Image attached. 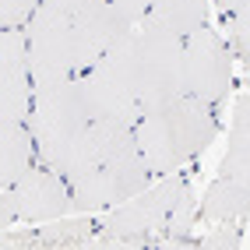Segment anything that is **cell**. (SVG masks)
<instances>
[{"label":"cell","mask_w":250,"mask_h":250,"mask_svg":"<svg viewBox=\"0 0 250 250\" xmlns=\"http://www.w3.org/2000/svg\"><path fill=\"white\" fill-rule=\"evenodd\" d=\"M219 130L222 124L215 106L190 95L148 103L134 116V138L152 176H166L187 162H197L219 138Z\"/></svg>","instance_id":"1"},{"label":"cell","mask_w":250,"mask_h":250,"mask_svg":"<svg viewBox=\"0 0 250 250\" xmlns=\"http://www.w3.org/2000/svg\"><path fill=\"white\" fill-rule=\"evenodd\" d=\"M134 46L138 28L113 42L85 74H78V95L92 124H134L141 109L134 81Z\"/></svg>","instance_id":"2"},{"label":"cell","mask_w":250,"mask_h":250,"mask_svg":"<svg viewBox=\"0 0 250 250\" xmlns=\"http://www.w3.org/2000/svg\"><path fill=\"white\" fill-rule=\"evenodd\" d=\"M21 28L28 42L32 78H78L95 63L71 14L39 4Z\"/></svg>","instance_id":"3"},{"label":"cell","mask_w":250,"mask_h":250,"mask_svg":"<svg viewBox=\"0 0 250 250\" xmlns=\"http://www.w3.org/2000/svg\"><path fill=\"white\" fill-rule=\"evenodd\" d=\"M190 190V180L187 173H166V180L159 183V187H148L134 197H127V201L113 205L103 211V219H99L95 226L106 229L109 236H120L127 240V250H141L148 247V236L152 232H162L166 219H169V211L176 208V201L183 194Z\"/></svg>","instance_id":"4"},{"label":"cell","mask_w":250,"mask_h":250,"mask_svg":"<svg viewBox=\"0 0 250 250\" xmlns=\"http://www.w3.org/2000/svg\"><path fill=\"white\" fill-rule=\"evenodd\" d=\"M236 88L232 46L215 28L201 25L183 39V95L219 106Z\"/></svg>","instance_id":"5"},{"label":"cell","mask_w":250,"mask_h":250,"mask_svg":"<svg viewBox=\"0 0 250 250\" xmlns=\"http://www.w3.org/2000/svg\"><path fill=\"white\" fill-rule=\"evenodd\" d=\"M134 81L141 106L183 95V39L155 28H138Z\"/></svg>","instance_id":"6"},{"label":"cell","mask_w":250,"mask_h":250,"mask_svg":"<svg viewBox=\"0 0 250 250\" xmlns=\"http://www.w3.org/2000/svg\"><path fill=\"white\" fill-rule=\"evenodd\" d=\"M7 201L18 215V222H49V219H60V215H71V190H67V180H63L57 169L36 162L11 183L4 190Z\"/></svg>","instance_id":"7"},{"label":"cell","mask_w":250,"mask_h":250,"mask_svg":"<svg viewBox=\"0 0 250 250\" xmlns=\"http://www.w3.org/2000/svg\"><path fill=\"white\" fill-rule=\"evenodd\" d=\"M95 127H99V166L109 173L124 201L141 194L152 183V169L145 166V155L138 148L134 124H95Z\"/></svg>","instance_id":"8"},{"label":"cell","mask_w":250,"mask_h":250,"mask_svg":"<svg viewBox=\"0 0 250 250\" xmlns=\"http://www.w3.org/2000/svg\"><path fill=\"white\" fill-rule=\"evenodd\" d=\"M85 106L78 95L74 78H36L32 81V106H28V130L32 138L53 134V130L85 124Z\"/></svg>","instance_id":"9"},{"label":"cell","mask_w":250,"mask_h":250,"mask_svg":"<svg viewBox=\"0 0 250 250\" xmlns=\"http://www.w3.org/2000/svg\"><path fill=\"white\" fill-rule=\"evenodd\" d=\"M32 81L25 28H0V120H28Z\"/></svg>","instance_id":"10"},{"label":"cell","mask_w":250,"mask_h":250,"mask_svg":"<svg viewBox=\"0 0 250 250\" xmlns=\"http://www.w3.org/2000/svg\"><path fill=\"white\" fill-rule=\"evenodd\" d=\"M36 162L57 169L60 176H74L99 162V127L92 120L53 130L36 138Z\"/></svg>","instance_id":"11"},{"label":"cell","mask_w":250,"mask_h":250,"mask_svg":"<svg viewBox=\"0 0 250 250\" xmlns=\"http://www.w3.org/2000/svg\"><path fill=\"white\" fill-rule=\"evenodd\" d=\"M71 18H74V25L81 32V42H85V49L92 53V60H99L113 42H120L127 32L138 28V25H130L109 0H92V4H85L81 11H74Z\"/></svg>","instance_id":"12"},{"label":"cell","mask_w":250,"mask_h":250,"mask_svg":"<svg viewBox=\"0 0 250 250\" xmlns=\"http://www.w3.org/2000/svg\"><path fill=\"white\" fill-rule=\"evenodd\" d=\"M63 180H67V190H71V211L74 215H95V211H106V208L124 201V194L116 190V183L109 180V173L99 162L74 173V176H63Z\"/></svg>","instance_id":"13"},{"label":"cell","mask_w":250,"mask_h":250,"mask_svg":"<svg viewBox=\"0 0 250 250\" xmlns=\"http://www.w3.org/2000/svg\"><path fill=\"white\" fill-rule=\"evenodd\" d=\"M201 25H208V0H155L138 28H155L166 36L187 39Z\"/></svg>","instance_id":"14"},{"label":"cell","mask_w":250,"mask_h":250,"mask_svg":"<svg viewBox=\"0 0 250 250\" xmlns=\"http://www.w3.org/2000/svg\"><path fill=\"white\" fill-rule=\"evenodd\" d=\"M250 215V183H236V180H215L205 190L201 205H197V219L201 222H236L247 226Z\"/></svg>","instance_id":"15"},{"label":"cell","mask_w":250,"mask_h":250,"mask_svg":"<svg viewBox=\"0 0 250 250\" xmlns=\"http://www.w3.org/2000/svg\"><path fill=\"white\" fill-rule=\"evenodd\" d=\"M28 166H36V138L28 120H0V190H7Z\"/></svg>","instance_id":"16"},{"label":"cell","mask_w":250,"mask_h":250,"mask_svg":"<svg viewBox=\"0 0 250 250\" xmlns=\"http://www.w3.org/2000/svg\"><path fill=\"white\" fill-rule=\"evenodd\" d=\"M95 243V222L88 215L78 219H49L46 226L36 222V247L39 250H92Z\"/></svg>","instance_id":"17"},{"label":"cell","mask_w":250,"mask_h":250,"mask_svg":"<svg viewBox=\"0 0 250 250\" xmlns=\"http://www.w3.org/2000/svg\"><path fill=\"white\" fill-rule=\"evenodd\" d=\"M219 176L222 180H236L250 183V134H247V95H240L236 113H232V127H229V145L226 155L219 162Z\"/></svg>","instance_id":"18"},{"label":"cell","mask_w":250,"mask_h":250,"mask_svg":"<svg viewBox=\"0 0 250 250\" xmlns=\"http://www.w3.org/2000/svg\"><path fill=\"white\" fill-rule=\"evenodd\" d=\"M194 247H201V250H243L247 236H243V226H236V222H211L208 236H194Z\"/></svg>","instance_id":"19"},{"label":"cell","mask_w":250,"mask_h":250,"mask_svg":"<svg viewBox=\"0 0 250 250\" xmlns=\"http://www.w3.org/2000/svg\"><path fill=\"white\" fill-rule=\"evenodd\" d=\"M36 7L39 0H0V28H21Z\"/></svg>","instance_id":"20"},{"label":"cell","mask_w":250,"mask_h":250,"mask_svg":"<svg viewBox=\"0 0 250 250\" xmlns=\"http://www.w3.org/2000/svg\"><path fill=\"white\" fill-rule=\"evenodd\" d=\"M109 4H113L116 11H120L130 25H141V18L148 14V7H152L155 0H109Z\"/></svg>","instance_id":"21"},{"label":"cell","mask_w":250,"mask_h":250,"mask_svg":"<svg viewBox=\"0 0 250 250\" xmlns=\"http://www.w3.org/2000/svg\"><path fill=\"white\" fill-rule=\"evenodd\" d=\"M219 7H222V14L226 18H247V7H250V0H219Z\"/></svg>","instance_id":"22"},{"label":"cell","mask_w":250,"mask_h":250,"mask_svg":"<svg viewBox=\"0 0 250 250\" xmlns=\"http://www.w3.org/2000/svg\"><path fill=\"white\" fill-rule=\"evenodd\" d=\"M42 7H53V11H63V14H74L81 11L85 4H92V0H39Z\"/></svg>","instance_id":"23"},{"label":"cell","mask_w":250,"mask_h":250,"mask_svg":"<svg viewBox=\"0 0 250 250\" xmlns=\"http://www.w3.org/2000/svg\"><path fill=\"white\" fill-rule=\"evenodd\" d=\"M11 226H18V215H14L11 201H7V194H0V232L11 229Z\"/></svg>","instance_id":"24"}]
</instances>
